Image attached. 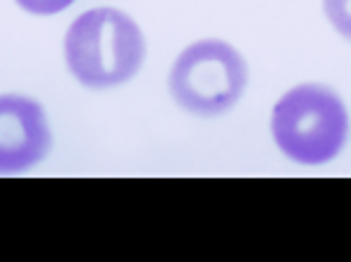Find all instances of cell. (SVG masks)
I'll list each match as a JSON object with an SVG mask.
<instances>
[{"mask_svg": "<svg viewBox=\"0 0 351 262\" xmlns=\"http://www.w3.org/2000/svg\"><path fill=\"white\" fill-rule=\"evenodd\" d=\"M66 66L84 87H118L136 76L147 45L132 16L118 8H92L66 32Z\"/></svg>", "mask_w": 351, "mask_h": 262, "instance_id": "6da1fadb", "label": "cell"}, {"mask_svg": "<svg viewBox=\"0 0 351 262\" xmlns=\"http://www.w3.org/2000/svg\"><path fill=\"white\" fill-rule=\"evenodd\" d=\"M346 136L349 113L343 100L330 87H293L273 108V139L293 163H330L343 150Z\"/></svg>", "mask_w": 351, "mask_h": 262, "instance_id": "7a4b0ae2", "label": "cell"}, {"mask_svg": "<svg viewBox=\"0 0 351 262\" xmlns=\"http://www.w3.org/2000/svg\"><path fill=\"white\" fill-rule=\"evenodd\" d=\"M247 79V60L236 47L223 40H199L176 58L168 87L184 110L210 118L241 100Z\"/></svg>", "mask_w": 351, "mask_h": 262, "instance_id": "3957f363", "label": "cell"}, {"mask_svg": "<svg viewBox=\"0 0 351 262\" xmlns=\"http://www.w3.org/2000/svg\"><path fill=\"white\" fill-rule=\"evenodd\" d=\"M53 136L43 105L21 95H0V174H21L45 160Z\"/></svg>", "mask_w": 351, "mask_h": 262, "instance_id": "277c9868", "label": "cell"}, {"mask_svg": "<svg viewBox=\"0 0 351 262\" xmlns=\"http://www.w3.org/2000/svg\"><path fill=\"white\" fill-rule=\"evenodd\" d=\"M322 8L338 34L351 43V0H322Z\"/></svg>", "mask_w": 351, "mask_h": 262, "instance_id": "5b68a950", "label": "cell"}, {"mask_svg": "<svg viewBox=\"0 0 351 262\" xmlns=\"http://www.w3.org/2000/svg\"><path fill=\"white\" fill-rule=\"evenodd\" d=\"M27 14L34 16H53L60 14L63 8H69L73 0H16Z\"/></svg>", "mask_w": 351, "mask_h": 262, "instance_id": "8992f818", "label": "cell"}]
</instances>
